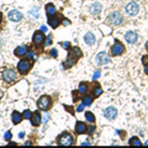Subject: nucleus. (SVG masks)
<instances>
[{"instance_id":"2eb2a0df","label":"nucleus","mask_w":148,"mask_h":148,"mask_svg":"<svg viewBox=\"0 0 148 148\" xmlns=\"http://www.w3.org/2000/svg\"><path fill=\"white\" fill-rule=\"evenodd\" d=\"M44 35L42 32H40V31H36L35 32V35H33V43L35 44H43L44 43Z\"/></svg>"},{"instance_id":"9b49d317","label":"nucleus","mask_w":148,"mask_h":148,"mask_svg":"<svg viewBox=\"0 0 148 148\" xmlns=\"http://www.w3.org/2000/svg\"><path fill=\"white\" fill-rule=\"evenodd\" d=\"M7 17H9V20H11V21L17 22V21L22 20V14L18 10H11V11H9V14H7Z\"/></svg>"},{"instance_id":"423d86ee","label":"nucleus","mask_w":148,"mask_h":148,"mask_svg":"<svg viewBox=\"0 0 148 148\" xmlns=\"http://www.w3.org/2000/svg\"><path fill=\"white\" fill-rule=\"evenodd\" d=\"M17 74L14 69H6L5 72L3 73V79L6 81V83H13V81L16 80Z\"/></svg>"},{"instance_id":"f257e3e1","label":"nucleus","mask_w":148,"mask_h":148,"mask_svg":"<svg viewBox=\"0 0 148 148\" xmlns=\"http://www.w3.org/2000/svg\"><path fill=\"white\" fill-rule=\"evenodd\" d=\"M69 54H68V59L63 63V67L64 68H68V67H72L77 63V61L79 59L81 56H83V52H81V50L79 47H70L69 48Z\"/></svg>"},{"instance_id":"c85d7f7f","label":"nucleus","mask_w":148,"mask_h":148,"mask_svg":"<svg viewBox=\"0 0 148 148\" xmlns=\"http://www.w3.org/2000/svg\"><path fill=\"white\" fill-rule=\"evenodd\" d=\"M26 56H27L28 59H36V58H37L33 52H27V53H26Z\"/></svg>"},{"instance_id":"0eeeda50","label":"nucleus","mask_w":148,"mask_h":148,"mask_svg":"<svg viewBox=\"0 0 148 148\" xmlns=\"http://www.w3.org/2000/svg\"><path fill=\"white\" fill-rule=\"evenodd\" d=\"M122 20H124V18H122V15L118 13V11H114V13L109 16V22L111 25H114V26L121 25Z\"/></svg>"},{"instance_id":"4c0bfd02","label":"nucleus","mask_w":148,"mask_h":148,"mask_svg":"<svg viewBox=\"0 0 148 148\" xmlns=\"http://www.w3.org/2000/svg\"><path fill=\"white\" fill-rule=\"evenodd\" d=\"M41 31H42V32H46V31H47V27H46V26H42V27H41Z\"/></svg>"},{"instance_id":"393cba45","label":"nucleus","mask_w":148,"mask_h":148,"mask_svg":"<svg viewBox=\"0 0 148 148\" xmlns=\"http://www.w3.org/2000/svg\"><path fill=\"white\" fill-rule=\"evenodd\" d=\"M128 143H130V146H141V144H142L139 138H137V137H132Z\"/></svg>"},{"instance_id":"f3484780","label":"nucleus","mask_w":148,"mask_h":148,"mask_svg":"<svg viewBox=\"0 0 148 148\" xmlns=\"http://www.w3.org/2000/svg\"><path fill=\"white\" fill-rule=\"evenodd\" d=\"M125 38L128 43H135L137 41V33L133 32V31H128L125 33Z\"/></svg>"},{"instance_id":"e433bc0d","label":"nucleus","mask_w":148,"mask_h":148,"mask_svg":"<svg viewBox=\"0 0 148 148\" xmlns=\"http://www.w3.org/2000/svg\"><path fill=\"white\" fill-rule=\"evenodd\" d=\"M144 73H146L147 75H148V64H147V65H144Z\"/></svg>"},{"instance_id":"20e7f679","label":"nucleus","mask_w":148,"mask_h":148,"mask_svg":"<svg viewBox=\"0 0 148 148\" xmlns=\"http://www.w3.org/2000/svg\"><path fill=\"white\" fill-rule=\"evenodd\" d=\"M32 68V63L28 61H20L17 63V70L20 74H27L30 72V69Z\"/></svg>"},{"instance_id":"dca6fc26","label":"nucleus","mask_w":148,"mask_h":148,"mask_svg":"<svg viewBox=\"0 0 148 148\" xmlns=\"http://www.w3.org/2000/svg\"><path fill=\"white\" fill-rule=\"evenodd\" d=\"M101 10H102V6H101V4H99V3H94L90 6V9H89V11H90L91 15H94V16L99 15L101 13Z\"/></svg>"},{"instance_id":"37998d69","label":"nucleus","mask_w":148,"mask_h":148,"mask_svg":"<svg viewBox=\"0 0 148 148\" xmlns=\"http://www.w3.org/2000/svg\"><path fill=\"white\" fill-rule=\"evenodd\" d=\"M146 50L148 51V41H147V42H146Z\"/></svg>"},{"instance_id":"5701e85b","label":"nucleus","mask_w":148,"mask_h":148,"mask_svg":"<svg viewBox=\"0 0 148 148\" xmlns=\"http://www.w3.org/2000/svg\"><path fill=\"white\" fill-rule=\"evenodd\" d=\"M78 90H79L80 94H87L89 90V85L87 83H81V84H79V89Z\"/></svg>"},{"instance_id":"6e6552de","label":"nucleus","mask_w":148,"mask_h":148,"mask_svg":"<svg viewBox=\"0 0 148 148\" xmlns=\"http://www.w3.org/2000/svg\"><path fill=\"white\" fill-rule=\"evenodd\" d=\"M125 52V46L120 41H115V44L111 47V54L112 56H120Z\"/></svg>"},{"instance_id":"a878e982","label":"nucleus","mask_w":148,"mask_h":148,"mask_svg":"<svg viewBox=\"0 0 148 148\" xmlns=\"http://www.w3.org/2000/svg\"><path fill=\"white\" fill-rule=\"evenodd\" d=\"M83 104H84L85 106H90L91 104H92V98H91V96L85 95L84 98H83Z\"/></svg>"},{"instance_id":"2f4dec72","label":"nucleus","mask_w":148,"mask_h":148,"mask_svg":"<svg viewBox=\"0 0 148 148\" xmlns=\"http://www.w3.org/2000/svg\"><path fill=\"white\" fill-rule=\"evenodd\" d=\"M11 137H13V133H11V132L9 131V132H6V133H5V136H4V138H5L6 141H10V139H11Z\"/></svg>"},{"instance_id":"bb28decb","label":"nucleus","mask_w":148,"mask_h":148,"mask_svg":"<svg viewBox=\"0 0 148 148\" xmlns=\"http://www.w3.org/2000/svg\"><path fill=\"white\" fill-rule=\"evenodd\" d=\"M101 94H102V89L100 87H95V89L92 90V96H94V98H99Z\"/></svg>"},{"instance_id":"79ce46f5","label":"nucleus","mask_w":148,"mask_h":148,"mask_svg":"<svg viewBox=\"0 0 148 148\" xmlns=\"http://www.w3.org/2000/svg\"><path fill=\"white\" fill-rule=\"evenodd\" d=\"M1 20H3V14L0 13V22H1Z\"/></svg>"},{"instance_id":"c03bdc74","label":"nucleus","mask_w":148,"mask_h":148,"mask_svg":"<svg viewBox=\"0 0 148 148\" xmlns=\"http://www.w3.org/2000/svg\"><path fill=\"white\" fill-rule=\"evenodd\" d=\"M144 144H146V146H148V139H147V142H146V143H144Z\"/></svg>"},{"instance_id":"cd10ccee","label":"nucleus","mask_w":148,"mask_h":148,"mask_svg":"<svg viewBox=\"0 0 148 148\" xmlns=\"http://www.w3.org/2000/svg\"><path fill=\"white\" fill-rule=\"evenodd\" d=\"M22 116H24V118H27V120H30L32 116V112L30 110H25L24 112H22Z\"/></svg>"},{"instance_id":"4be33fe9","label":"nucleus","mask_w":148,"mask_h":148,"mask_svg":"<svg viewBox=\"0 0 148 148\" xmlns=\"http://www.w3.org/2000/svg\"><path fill=\"white\" fill-rule=\"evenodd\" d=\"M46 13L48 16H52V15H54L56 13H57V10H56V6L53 5V4H47L46 5Z\"/></svg>"},{"instance_id":"f03ea898","label":"nucleus","mask_w":148,"mask_h":148,"mask_svg":"<svg viewBox=\"0 0 148 148\" xmlns=\"http://www.w3.org/2000/svg\"><path fill=\"white\" fill-rule=\"evenodd\" d=\"M58 144L59 146H63V147H67V146H72L74 143V138L73 136L70 135L69 132H63L61 136L58 137Z\"/></svg>"},{"instance_id":"a211bd4d","label":"nucleus","mask_w":148,"mask_h":148,"mask_svg":"<svg viewBox=\"0 0 148 148\" xmlns=\"http://www.w3.org/2000/svg\"><path fill=\"white\" fill-rule=\"evenodd\" d=\"M22 118H24V116H22V114L17 112V111H14L13 115H11V120H13L14 125H18L20 122L22 121Z\"/></svg>"},{"instance_id":"a19ab883","label":"nucleus","mask_w":148,"mask_h":148,"mask_svg":"<svg viewBox=\"0 0 148 148\" xmlns=\"http://www.w3.org/2000/svg\"><path fill=\"white\" fill-rule=\"evenodd\" d=\"M81 144H83V146H88V144H90V143H88V142H83Z\"/></svg>"},{"instance_id":"ddd939ff","label":"nucleus","mask_w":148,"mask_h":148,"mask_svg":"<svg viewBox=\"0 0 148 148\" xmlns=\"http://www.w3.org/2000/svg\"><path fill=\"white\" fill-rule=\"evenodd\" d=\"M75 132L78 135H84V133H87L88 132L87 124H84V122H81V121H78L75 125Z\"/></svg>"},{"instance_id":"f8f14e48","label":"nucleus","mask_w":148,"mask_h":148,"mask_svg":"<svg viewBox=\"0 0 148 148\" xmlns=\"http://www.w3.org/2000/svg\"><path fill=\"white\" fill-rule=\"evenodd\" d=\"M59 24H61V17H58L56 14L52 15V16H48V25L52 28H57Z\"/></svg>"},{"instance_id":"7c9ffc66","label":"nucleus","mask_w":148,"mask_h":148,"mask_svg":"<svg viewBox=\"0 0 148 148\" xmlns=\"http://www.w3.org/2000/svg\"><path fill=\"white\" fill-rule=\"evenodd\" d=\"M100 75H101L100 70H96V72L94 73V75H92V80H96V79H98V78H100Z\"/></svg>"},{"instance_id":"f704fd0d","label":"nucleus","mask_w":148,"mask_h":148,"mask_svg":"<svg viewBox=\"0 0 148 148\" xmlns=\"http://www.w3.org/2000/svg\"><path fill=\"white\" fill-rule=\"evenodd\" d=\"M84 104H81V105H78L77 106V111H78V112H79V111H83V109H84Z\"/></svg>"},{"instance_id":"473e14b6","label":"nucleus","mask_w":148,"mask_h":148,"mask_svg":"<svg viewBox=\"0 0 148 148\" xmlns=\"http://www.w3.org/2000/svg\"><path fill=\"white\" fill-rule=\"evenodd\" d=\"M62 47L64 48V50H69V48H70V43L69 42H62Z\"/></svg>"},{"instance_id":"b1692460","label":"nucleus","mask_w":148,"mask_h":148,"mask_svg":"<svg viewBox=\"0 0 148 148\" xmlns=\"http://www.w3.org/2000/svg\"><path fill=\"white\" fill-rule=\"evenodd\" d=\"M85 118H87V121L89 124H94L95 122V116L94 114L90 112V111H88V112H85Z\"/></svg>"},{"instance_id":"4468645a","label":"nucleus","mask_w":148,"mask_h":148,"mask_svg":"<svg viewBox=\"0 0 148 148\" xmlns=\"http://www.w3.org/2000/svg\"><path fill=\"white\" fill-rule=\"evenodd\" d=\"M31 124L32 126H35V127H37V126L41 125V121H42V118H41V114L38 112V111H36V112H32V116H31Z\"/></svg>"},{"instance_id":"58836bf2","label":"nucleus","mask_w":148,"mask_h":148,"mask_svg":"<svg viewBox=\"0 0 148 148\" xmlns=\"http://www.w3.org/2000/svg\"><path fill=\"white\" fill-rule=\"evenodd\" d=\"M18 137H20V138H22V137H24V132H20V133H18Z\"/></svg>"},{"instance_id":"1a4fd4ad","label":"nucleus","mask_w":148,"mask_h":148,"mask_svg":"<svg viewBox=\"0 0 148 148\" xmlns=\"http://www.w3.org/2000/svg\"><path fill=\"white\" fill-rule=\"evenodd\" d=\"M104 116H105L107 120H114V118H116V116H117V110L112 106L106 107V109L104 110Z\"/></svg>"},{"instance_id":"39448f33","label":"nucleus","mask_w":148,"mask_h":148,"mask_svg":"<svg viewBox=\"0 0 148 148\" xmlns=\"http://www.w3.org/2000/svg\"><path fill=\"white\" fill-rule=\"evenodd\" d=\"M125 11H126V14H127L128 16H135V15L138 14L139 6H138V4H137V3L131 1V3H128L127 5L125 6Z\"/></svg>"},{"instance_id":"7ed1b4c3","label":"nucleus","mask_w":148,"mask_h":148,"mask_svg":"<svg viewBox=\"0 0 148 148\" xmlns=\"http://www.w3.org/2000/svg\"><path fill=\"white\" fill-rule=\"evenodd\" d=\"M37 106H38L40 110L47 111L52 106V99L50 98V96H47V95L41 96V98L37 100Z\"/></svg>"},{"instance_id":"aec40b11","label":"nucleus","mask_w":148,"mask_h":148,"mask_svg":"<svg viewBox=\"0 0 148 148\" xmlns=\"http://www.w3.org/2000/svg\"><path fill=\"white\" fill-rule=\"evenodd\" d=\"M15 56L16 57H22V56H26V53H27V47L26 46H18L16 50H15Z\"/></svg>"},{"instance_id":"c9c22d12","label":"nucleus","mask_w":148,"mask_h":148,"mask_svg":"<svg viewBox=\"0 0 148 148\" xmlns=\"http://www.w3.org/2000/svg\"><path fill=\"white\" fill-rule=\"evenodd\" d=\"M51 56H52L53 58L57 57V50H52V51H51Z\"/></svg>"},{"instance_id":"c756f323","label":"nucleus","mask_w":148,"mask_h":148,"mask_svg":"<svg viewBox=\"0 0 148 148\" xmlns=\"http://www.w3.org/2000/svg\"><path fill=\"white\" fill-rule=\"evenodd\" d=\"M52 43V36H47V38H46V42H44V46H50V44Z\"/></svg>"},{"instance_id":"412c9836","label":"nucleus","mask_w":148,"mask_h":148,"mask_svg":"<svg viewBox=\"0 0 148 148\" xmlns=\"http://www.w3.org/2000/svg\"><path fill=\"white\" fill-rule=\"evenodd\" d=\"M28 15H30V16H31L32 18H38V16H40V7H38V6L31 7V9H30V11H28Z\"/></svg>"},{"instance_id":"9d476101","label":"nucleus","mask_w":148,"mask_h":148,"mask_svg":"<svg viewBox=\"0 0 148 148\" xmlns=\"http://www.w3.org/2000/svg\"><path fill=\"white\" fill-rule=\"evenodd\" d=\"M95 59H96V63L100 64V65H105V64H107V63L110 62L109 56H107L105 52H100V53H98Z\"/></svg>"},{"instance_id":"6ab92c4d","label":"nucleus","mask_w":148,"mask_h":148,"mask_svg":"<svg viewBox=\"0 0 148 148\" xmlns=\"http://www.w3.org/2000/svg\"><path fill=\"white\" fill-rule=\"evenodd\" d=\"M84 41H85V43L89 44V46H92V44L95 43V36H94V33L92 32H88L87 35L84 36Z\"/></svg>"},{"instance_id":"ea45409f","label":"nucleus","mask_w":148,"mask_h":148,"mask_svg":"<svg viewBox=\"0 0 148 148\" xmlns=\"http://www.w3.org/2000/svg\"><path fill=\"white\" fill-rule=\"evenodd\" d=\"M63 24H64V25H68L69 21H68V20H64V21H63Z\"/></svg>"},{"instance_id":"72a5a7b5","label":"nucleus","mask_w":148,"mask_h":148,"mask_svg":"<svg viewBox=\"0 0 148 148\" xmlns=\"http://www.w3.org/2000/svg\"><path fill=\"white\" fill-rule=\"evenodd\" d=\"M142 63L144 65H147L148 64V56H144V57L142 58Z\"/></svg>"}]
</instances>
